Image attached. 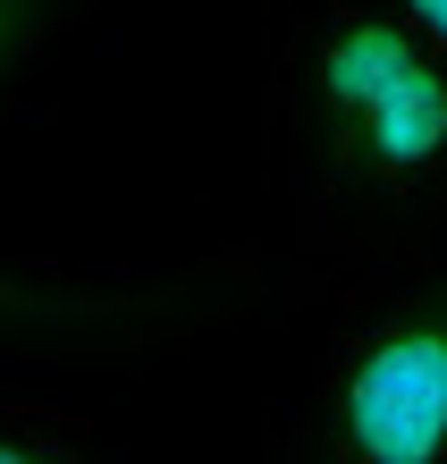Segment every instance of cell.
I'll return each mask as SVG.
<instances>
[{"instance_id": "6da1fadb", "label": "cell", "mask_w": 447, "mask_h": 464, "mask_svg": "<svg viewBox=\"0 0 447 464\" xmlns=\"http://www.w3.org/2000/svg\"><path fill=\"white\" fill-rule=\"evenodd\" d=\"M270 119L296 304L447 270V60L397 0H287Z\"/></svg>"}, {"instance_id": "7a4b0ae2", "label": "cell", "mask_w": 447, "mask_h": 464, "mask_svg": "<svg viewBox=\"0 0 447 464\" xmlns=\"http://www.w3.org/2000/svg\"><path fill=\"white\" fill-rule=\"evenodd\" d=\"M270 304H296L287 254L219 245L194 262H60L0 245V363H93V354H170L219 338Z\"/></svg>"}, {"instance_id": "3957f363", "label": "cell", "mask_w": 447, "mask_h": 464, "mask_svg": "<svg viewBox=\"0 0 447 464\" xmlns=\"http://www.w3.org/2000/svg\"><path fill=\"white\" fill-rule=\"evenodd\" d=\"M270 464H447V270L329 304Z\"/></svg>"}, {"instance_id": "277c9868", "label": "cell", "mask_w": 447, "mask_h": 464, "mask_svg": "<svg viewBox=\"0 0 447 464\" xmlns=\"http://www.w3.org/2000/svg\"><path fill=\"white\" fill-rule=\"evenodd\" d=\"M0 464H135L127 422L93 405H43L0 389Z\"/></svg>"}, {"instance_id": "5b68a950", "label": "cell", "mask_w": 447, "mask_h": 464, "mask_svg": "<svg viewBox=\"0 0 447 464\" xmlns=\"http://www.w3.org/2000/svg\"><path fill=\"white\" fill-rule=\"evenodd\" d=\"M76 0H0V119L51 93Z\"/></svg>"}, {"instance_id": "8992f818", "label": "cell", "mask_w": 447, "mask_h": 464, "mask_svg": "<svg viewBox=\"0 0 447 464\" xmlns=\"http://www.w3.org/2000/svg\"><path fill=\"white\" fill-rule=\"evenodd\" d=\"M397 17H405L431 51H439V60H447V0H397Z\"/></svg>"}]
</instances>
